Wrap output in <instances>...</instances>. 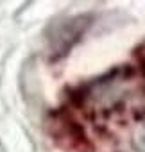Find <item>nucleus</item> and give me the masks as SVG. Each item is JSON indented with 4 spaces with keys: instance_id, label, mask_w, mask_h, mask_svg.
Returning a JSON list of instances; mask_svg holds the SVG:
<instances>
[{
    "instance_id": "nucleus-1",
    "label": "nucleus",
    "mask_w": 145,
    "mask_h": 152,
    "mask_svg": "<svg viewBox=\"0 0 145 152\" xmlns=\"http://www.w3.org/2000/svg\"><path fill=\"white\" fill-rule=\"evenodd\" d=\"M129 79L125 75H111V77L104 79L102 83L95 84L93 88H90V106L93 109L99 111H111L115 107H118L125 97L129 95Z\"/></svg>"
},
{
    "instance_id": "nucleus-2",
    "label": "nucleus",
    "mask_w": 145,
    "mask_h": 152,
    "mask_svg": "<svg viewBox=\"0 0 145 152\" xmlns=\"http://www.w3.org/2000/svg\"><path fill=\"white\" fill-rule=\"evenodd\" d=\"M134 145H136L138 152H145V124L138 129V132H136V140H134Z\"/></svg>"
}]
</instances>
